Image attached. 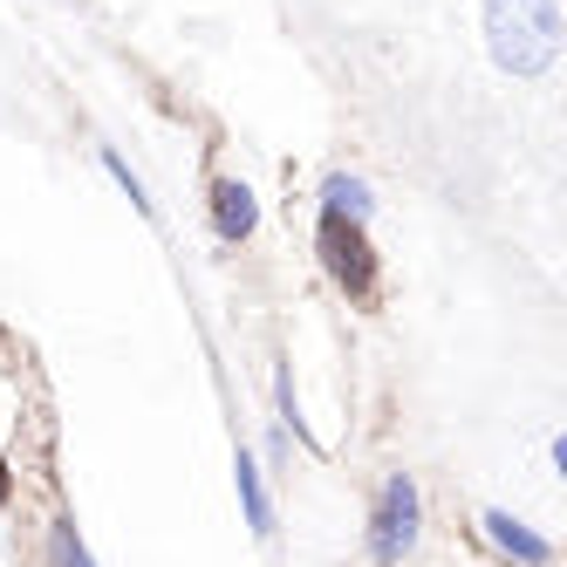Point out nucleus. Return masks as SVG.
Returning <instances> with one entry per match:
<instances>
[{"label":"nucleus","mask_w":567,"mask_h":567,"mask_svg":"<svg viewBox=\"0 0 567 567\" xmlns=\"http://www.w3.org/2000/svg\"><path fill=\"white\" fill-rule=\"evenodd\" d=\"M96 165H103V178H110L116 192L131 198V213H137L144 226H157V219H165V213H157V198H151V185H144V172H137V165H131V157L116 151V144H96Z\"/></svg>","instance_id":"obj_8"},{"label":"nucleus","mask_w":567,"mask_h":567,"mask_svg":"<svg viewBox=\"0 0 567 567\" xmlns=\"http://www.w3.org/2000/svg\"><path fill=\"white\" fill-rule=\"evenodd\" d=\"M42 567H103L83 540V526H75L69 513H49L42 519Z\"/></svg>","instance_id":"obj_9"},{"label":"nucleus","mask_w":567,"mask_h":567,"mask_svg":"<svg viewBox=\"0 0 567 567\" xmlns=\"http://www.w3.org/2000/svg\"><path fill=\"white\" fill-rule=\"evenodd\" d=\"M274 424L295 444H308V417H301V390H295V355H274Z\"/></svg>","instance_id":"obj_10"},{"label":"nucleus","mask_w":567,"mask_h":567,"mask_svg":"<svg viewBox=\"0 0 567 567\" xmlns=\"http://www.w3.org/2000/svg\"><path fill=\"white\" fill-rule=\"evenodd\" d=\"M21 424H28V390H21V362H8V355H0V444H8V437H21Z\"/></svg>","instance_id":"obj_11"},{"label":"nucleus","mask_w":567,"mask_h":567,"mask_svg":"<svg viewBox=\"0 0 567 567\" xmlns=\"http://www.w3.org/2000/svg\"><path fill=\"white\" fill-rule=\"evenodd\" d=\"M233 493H239V519H247V534L267 547L280 534V506H274V485L254 458V444H233Z\"/></svg>","instance_id":"obj_6"},{"label":"nucleus","mask_w":567,"mask_h":567,"mask_svg":"<svg viewBox=\"0 0 567 567\" xmlns=\"http://www.w3.org/2000/svg\"><path fill=\"white\" fill-rule=\"evenodd\" d=\"M478 42H485V62L499 75H513V83H547L560 69V49H567L560 0H485Z\"/></svg>","instance_id":"obj_1"},{"label":"nucleus","mask_w":567,"mask_h":567,"mask_svg":"<svg viewBox=\"0 0 567 567\" xmlns=\"http://www.w3.org/2000/svg\"><path fill=\"white\" fill-rule=\"evenodd\" d=\"M547 472H554V478H567V431H554V437H547Z\"/></svg>","instance_id":"obj_13"},{"label":"nucleus","mask_w":567,"mask_h":567,"mask_svg":"<svg viewBox=\"0 0 567 567\" xmlns=\"http://www.w3.org/2000/svg\"><path fill=\"white\" fill-rule=\"evenodd\" d=\"M424 485L417 472H383L377 493H370V513H362V560L370 567H411L417 547H424Z\"/></svg>","instance_id":"obj_2"},{"label":"nucleus","mask_w":567,"mask_h":567,"mask_svg":"<svg viewBox=\"0 0 567 567\" xmlns=\"http://www.w3.org/2000/svg\"><path fill=\"white\" fill-rule=\"evenodd\" d=\"M472 540L493 554L499 567H560L554 534H547V526H534L526 513H513V506H478L472 513Z\"/></svg>","instance_id":"obj_4"},{"label":"nucleus","mask_w":567,"mask_h":567,"mask_svg":"<svg viewBox=\"0 0 567 567\" xmlns=\"http://www.w3.org/2000/svg\"><path fill=\"white\" fill-rule=\"evenodd\" d=\"M14 485H21V472H14V458H8V452H0V513L14 506Z\"/></svg>","instance_id":"obj_12"},{"label":"nucleus","mask_w":567,"mask_h":567,"mask_svg":"<svg viewBox=\"0 0 567 567\" xmlns=\"http://www.w3.org/2000/svg\"><path fill=\"white\" fill-rule=\"evenodd\" d=\"M260 219H267V206H260L254 178H239V172H213L206 178V226H213L219 247H254Z\"/></svg>","instance_id":"obj_5"},{"label":"nucleus","mask_w":567,"mask_h":567,"mask_svg":"<svg viewBox=\"0 0 567 567\" xmlns=\"http://www.w3.org/2000/svg\"><path fill=\"white\" fill-rule=\"evenodd\" d=\"M315 219H336V226H377V185L362 172H329L315 185Z\"/></svg>","instance_id":"obj_7"},{"label":"nucleus","mask_w":567,"mask_h":567,"mask_svg":"<svg viewBox=\"0 0 567 567\" xmlns=\"http://www.w3.org/2000/svg\"><path fill=\"white\" fill-rule=\"evenodd\" d=\"M315 267H321V280H329L349 308H377V295H383V254H377L370 226L315 219Z\"/></svg>","instance_id":"obj_3"}]
</instances>
